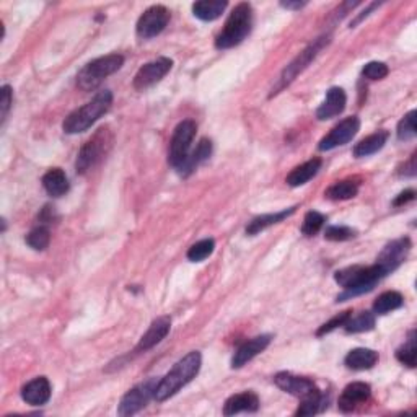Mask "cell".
Wrapping results in <instances>:
<instances>
[{
  "label": "cell",
  "instance_id": "cell-32",
  "mask_svg": "<svg viewBox=\"0 0 417 417\" xmlns=\"http://www.w3.org/2000/svg\"><path fill=\"white\" fill-rule=\"evenodd\" d=\"M416 357H417V349H416V331L412 330L407 337V343L396 350V359L400 360L402 365L406 367L414 368L416 367Z\"/></svg>",
  "mask_w": 417,
  "mask_h": 417
},
{
  "label": "cell",
  "instance_id": "cell-25",
  "mask_svg": "<svg viewBox=\"0 0 417 417\" xmlns=\"http://www.w3.org/2000/svg\"><path fill=\"white\" fill-rule=\"evenodd\" d=\"M344 362L352 370H368L378 362V352L365 348L352 349L348 355H346Z\"/></svg>",
  "mask_w": 417,
  "mask_h": 417
},
{
  "label": "cell",
  "instance_id": "cell-30",
  "mask_svg": "<svg viewBox=\"0 0 417 417\" xmlns=\"http://www.w3.org/2000/svg\"><path fill=\"white\" fill-rule=\"evenodd\" d=\"M357 193H359L357 182L346 180V181H337L332 186L327 187L325 196L331 201H348L355 198Z\"/></svg>",
  "mask_w": 417,
  "mask_h": 417
},
{
  "label": "cell",
  "instance_id": "cell-17",
  "mask_svg": "<svg viewBox=\"0 0 417 417\" xmlns=\"http://www.w3.org/2000/svg\"><path fill=\"white\" fill-rule=\"evenodd\" d=\"M346 103H348V96L346 92L339 87H332L326 93V100L323 101V105L318 108L316 118L320 121L332 119L336 116H339L341 112L346 110Z\"/></svg>",
  "mask_w": 417,
  "mask_h": 417
},
{
  "label": "cell",
  "instance_id": "cell-36",
  "mask_svg": "<svg viewBox=\"0 0 417 417\" xmlns=\"http://www.w3.org/2000/svg\"><path fill=\"white\" fill-rule=\"evenodd\" d=\"M416 114L417 112L412 110L407 112V114L400 121V124H398V139L400 140H409L416 135Z\"/></svg>",
  "mask_w": 417,
  "mask_h": 417
},
{
  "label": "cell",
  "instance_id": "cell-20",
  "mask_svg": "<svg viewBox=\"0 0 417 417\" xmlns=\"http://www.w3.org/2000/svg\"><path fill=\"white\" fill-rule=\"evenodd\" d=\"M259 409V398L253 391H245L233 395L225 401L223 414L233 416L238 412H256Z\"/></svg>",
  "mask_w": 417,
  "mask_h": 417
},
{
  "label": "cell",
  "instance_id": "cell-6",
  "mask_svg": "<svg viewBox=\"0 0 417 417\" xmlns=\"http://www.w3.org/2000/svg\"><path fill=\"white\" fill-rule=\"evenodd\" d=\"M330 40H331L330 35H323V36L318 37V40L313 41V43L308 46L307 49H303L302 53H300L297 58H295L292 62H290L287 67L284 69V72H282V75H280L278 85L273 88V95H275V93H279L280 90H282V88L290 85V83H292L295 78H297L298 75L302 74L303 70H305L308 65L312 64V60L315 59L316 56L326 48L327 43H330Z\"/></svg>",
  "mask_w": 417,
  "mask_h": 417
},
{
  "label": "cell",
  "instance_id": "cell-5",
  "mask_svg": "<svg viewBox=\"0 0 417 417\" xmlns=\"http://www.w3.org/2000/svg\"><path fill=\"white\" fill-rule=\"evenodd\" d=\"M124 58L121 54H108L88 62L80 72L77 74V85L85 92H92L101 85L106 77L123 67Z\"/></svg>",
  "mask_w": 417,
  "mask_h": 417
},
{
  "label": "cell",
  "instance_id": "cell-13",
  "mask_svg": "<svg viewBox=\"0 0 417 417\" xmlns=\"http://www.w3.org/2000/svg\"><path fill=\"white\" fill-rule=\"evenodd\" d=\"M409 250H411L409 238H400V240L391 241L390 245L382 251V255L378 256L377 264L380 266L383 273L388 275L395 269L400 268L402 262H405L407 255H409Z\"/></svg>",
  "mask_w": 417,
  "mask_h": 417
},
{
  "label": "cell",
  "instance_id": "cell-39",
  "mask_svg": "<svg viewBox=\"0 0 417 417\" xmlns=\"http://www.w3.org/2000/svg\"><path fill=\"white\" fill-rule=\"evenodd\" d=\"M352 315V312L350 310H348V312H343L341 313V315H337V316H334L332 318V320H330L327 323H325V325H323L320 330H318V332H316V336H323V334H327V332H331V331H334L336 327H339V326H344V323L349 320V316Z\"/></svg>",
  "mask_w": 417,
  "mask_h": 417
},
{
  "label": "cell",
  "instance_id": "cell-12",
  "mask_svg": "<svg viewBox=\"0 0 417 417\" xmlns=\"http://www.w3.org/2000/svg\"><path fill=\"white\" fill-rule=\"evenodd\" d=\"M173 60L168 58H158L152 62H147L137 70L134 77L135 90H145V88L155 85L171 70Z\"/></svg>",
  "mask_w": 417,
  "mask_h": 417
},
{
  "label": "cell",
  "instance_id": "cell-2",
  "mask_svg": "<svg viewBox=\"0 0 417 417\" xmlns=\"http://www.w3.org/2000/svg\"><path fill=\"white\" fill-rule=\"evenodd\" d=\"M201 364H203V357L198 350H193L187 355H185L170 372L167 373V377H163L158 382L157 391H155V400L158 402H163L170 400L171 396H175L182 386H186L196 375L199 373Z\"/></svg>",
  "mask_w": 417,
  "mask_h": 417
},
{
  "label": "cell",
  "instance_id": "cell-10",
  "mask_svg": "<svg viewBox=\"0 0 417 417\" xmlns=\"http://www.w3.org/2000/svg\"><path fill=\"white\" fill-rule=\"evenodd\" d=\"M168 22H170V10L163 6H153L140 15L137 22V36L142 40L155 37L165 30Z\"/></svg>",
  "mask_w": 417,
  "mask_h": 417
},
{
  "label": "cell",
  "instance_id": "cell-21",
  "mask_svg": "<svg viewBox=\"0 0 417 417\" xmlns=\"http://www.w3.org/2000/svg\"><path fill=\"white\" fill-rule=\"evenodd\" d=\"M321 160L320 158H312V160H308L303 163V165H300L297 168H293L292 171L289 173L287 176V185L292 187H298L307 185L308 181L312 180V178L316 176V173L320 171L321 168Z\"/></svg>",
  "mask_w": 417,
  "mask_h": 417
},
{
  "label": "cell",
  "instance_id": "cell-1",
  "mask_svg": "<svg viewBox=\"0 0 417 417\" xmlns=\"http://www.w3.org/2000/svg\"><path fill=\"white\" fill-rule=\"evenodd\" d=\"M385 275L386 274L383 273L378 264L367 266V268L365 266H352V268L337 271L334 274L336 282L341 287H344V292L337 297V302H344V300L355 297V295L370 292Z\"/></svg>",
  "mask_w": 417,
  "mask_h": 417
},
{
  "label": "cell",
  "instance_id": "cell-15",
  "mask_svg": "<svg viewBox=\"0 0 417 417\" xmlns=\"http://www.w3.org/2000/svg\"><path fill=\"white\" fill-rule=\"evenodd\" d=\"M271 343V336L269 334H262V336H256L253 339L243 343L240 348L237 349L235 355L232 359V367L233 368H241L243 365H246L250 360L256 357L257 354H261L262 350H266Z\"/></svg>",
  "mask_w": 417,
  "mask_h": 417
},
{
  "label": "cell",
  "instance_id": "cell-24",
  "mask_svg": "<svg viewBox=\"0 0 417 417\" xmlns=\"http://www.w3.org/2000/svg\"><path fill=\"white\" fill-rule=\"evenodd\" d=\"M43 187L46 193L53 198H60L69 191V180L64 170L60 168H53L43 176Z\"/></svg>",
  "mask_w": 417,
  "mask_h": 417
},
{
  "label": "cell",
  "instance_id": "cell-4",
  "mask_svg": "<svg viewBox=\"0 0 417 417\" xmlns=\"http://www.w3.org/2000/svg\"><path fill=\"white\" fill-rule=\"evenodd\" d=\"M253 28V8L250 3L241 2L233 8L230 17L225 22L223 30L219 33L215 40V48L217 49H230L235 48L251 33Z\"/></svg>",
  "mask_w": 417,
  "mask_h": 417
},
{
  "label": "cell",
  "instance_id": "cell-3",
  "mask_svg": "<svg viewBox=\"0 0 417 417\" xmlns=\"http://www.w3.org/2000/svg\"><path fill=\"white\" fill-rule=\"evenodd\" d=\"M112 105V93L110 90H103L93 96L92 101L83 105L78 110L65 118L62 129L65 134H80L90 129L101 116H105Z\"/></svg>",
  "mask_w": 417,
  "mask_h": 417
},
{
  "label": "cell",
  "instance_id": "cell-38",
  "mask_svg": "<svg viewBox=\"0 0 417 417\" xmlns=\"http://www.w3.org/2000/svg\"><path fill=\"white\" fill-rule=\"evenodd\" d=\"M355 237V230H352L350 227H337V225H334V227H330L326 228L325 232V238L326 240H331V241H346V240H350V238Z\"/></svg>",
  "mask_w": 417,
  "mask_h": 417
},
{
  "label": "cell",
  "instance_id": "cell-42",
  "mask_svg": "<svg viewBox=\"0 0 417 417\" xmlns=\"http://www.w3.org/2000/svg\"><path fill=\"white\" fill-rule=\"evenodd\" d=\"M402 168H405V170L400 171L401 175H405V176H414L416 175V153L411 157V160L407 162Z\"/></svg>",
  "mask_w": 417,
  "mask_h": 417
},
{
  "label": "cell",
  "instance_id": "cell-11",
  "mask_svg": "<svg viewBox=\"0 0 417 417\" xmlns=\"http://www.w3.org/2000/svg\"><path fill=\"white\" fill-rule=\"evenodd\" d=\"M360 129V119L357 116H350V118H346L344 121H341L339 124L334 126V128L331 129V133L325 135L320 140V145H318V148L321 150V152H327V150H332L336 147H341V145H346L348 142H350L355 135H357Z\"/></svg>",
  "mask_w": 417,
  "mask_h": 417
},
{
  "label": "cell",
  "instance_id": "cell-31",
  "mask_svg": "<svg viewBox=\"0 0 417 417\" xmlns=\"http://www.w3.org/2000/svg\"><path fill=\"white\" fill-rule=\"evenodd\" d=\"M344 330L349 334H355V332H367L372 331L375 327V315L370 312H362L357 316H349V320L344 323Z\"/></svg>",
  "mask_w": 417,
  "mask_h": 417
},
{
  "label": "cell",
  "instance_id": "cell-33",
  "mask_svg": "<svg viewBox=\"0 0 417 417\" xmlns=\"http://www.w3.org/2000/svg\"><path fill=\"white\" fill-rule=\"evenodd\" d=\"M214 248H215V241L212 238H205V240L194 243V245L187 250V259L193 262H201L207 259V257L214 253Z\"/></svg>",
  "mask_w": 417,
  "mask_h": 417
},
{
  "label": "cell",
  "instance_id": "cell-19",
  "mask_svg": "<svg viewBox=\"0 0 417 417\" xmlns=\"http://www.w3.org/2000/svg\"><path fill=\"white\" fill-rule=\"evenodd\" d=\"M22 398L30 406H43L51 398V383L46 377H37L26 383L22 390Z\"/></svg>",
  "mask_w": 417,
  "mask_h": 417
},
{
  "label": "cell",
  "instance_id": "cell-16",
  "mask_svg": "<svg viewBox=\"0 0 417 417\" xmlns=\"http://www.w3.org/2000/svg\"><path fill=\"white\" fill-rule=\"evenodd\" d=\"M170 330H171V318L170 316L157 318V320L150 325L147 332L140 337V341L137 344L139 352H145V350H150L152 348H155L157 344H160L162 341L168 336Z\"/></svg>",
  "mask_w": 417,
  "mask_h": 417
},
{
  "label": "cell",
  "instance_id": "cell-29",
  "mask_svg": "<svg viewBox=\"0 0 417 417\" xmlns=\"http://www.w3.org/2000/svg\"><path fill=\"white\" fill-rule=\"evenodd\" d=\"M402 303H405L402 295L400 292H395V290H390V292L382 293L380 297L375 300L373 315H386V313L401 308Z\"/></svg>",
  "mask_w": 417,
  "mask_h": 417
},
{
  "label": "cell",
  "instance_id": "cell-8",
  "mask_svg": "<svg viewBox=\"0 0 417 417\" xmlns=\"http://www.w3.org/2000/svg\"><path fill=\"white\" fill-rule=\"evenodd\" d=\"M110 144L111 137L110 134H108V129L98 130L88 142H85V145L80 148V152H78L77 163H75L77 173H82L83 175V173L92 170V168L105 157L106 148L110 147Z\"/></svg>",
  "mask_w": 417,
  "mask_h": 417
},
{
  "label": "cell",
  "instance_id": "cell-27",
  "mask_svg": "<svg viewBox=\"0 0 417 417\" xmlns=\"http://www.w3.org/2000/svg\"><path fill=\"white\" fill-rule=\"evenodd\" d=\"M295 209H297V207H290V209L280 210V212H275V214L259 215V217L253 219L251 222L248 223L246 233H248V235H257V233L266 230V228L271 227V225H275V223L282 222L284 219L290 217V215L295 212Z\"/></svg>",
  "mask_w": 417,
  "mask_h": 417
},
{
  "label": "cell",
  "instance_id": "cell-28",
  "mask_svg": "<svg viewBox=\"0 0 417 417\" xmlns=\"http://www.w3.org/2000/svg\"><path fill=\"white\" fill-rule=\"evenodd\" d=\"M327 406V400L325 395L315 388L312 393H308L307 396L302 398V405L297 409L295 414L297 416H315L318 412H321Z\"/></svg>",
  "mask_w": 417,
  "mask_h": 417
},
{
  "label": "cell",
  "instance_id": "cell-26",
  "mask_svg": "<svg viewBox=\"0 0 417 417\" xmlns=\"http://www.w3.org/2000/svg\"><path fill=\"white\" fill-rule=\"evenodd\" d=\"M228 3L225 0H201L193 3V13L203 22H214L222 15Z\"/></svg>",
  "mask_w": 417,
  "mask_h": 417
},
{
  "label": "cell",
  "instance_id": "cell-34",
  "mask_svg": "<svg viewBox=\"0 0 417 417\" xmlns=\"http://www.w3.org/2000/svg\"><path fill=\"white\" fill-rule=\"evenodd\" d=\"M325 220H326L325 215L316 212V210H310V212H307L305 219H303L302 233L305 237L316 235V233L323 228V225H325Z\"/></svg>",
  "mask_w": 417,
  "mask_h": 417
},
{
  "label": "cell",
  "instance_id": "cell-14",
  "mask_svg": "<svg viewBox=\"0 0 417 417\" xmlns=\"http://www.w3.org/2000/svg\"><path fill=\"white\" fill-rule=\"evenodd\" d=\"M274 382L280 390H284L285 393H290V395L298 398L307 396L308 393H312L316 388L315 382L310 380V378L297 377V375L287 373V372H280L275 375Z\"/></svg>",
  "mask_w": 417,
  "mask_h": 417
},
{
  "label": "cell",
  "instance_id": "cell-23",
  "mask_svg": "<svg viewBox=\"0 0 417 417\" xmlns=\"http://www.w3.org/2000/svg\"><path fill=\"white\" fill-rule=\"evenodd\" d=\"M388 137H390V134H388L386 130H378V133L362 139L354 147V157L364 158V157L373 155V153H377L378 150L385 147V144L388 142Z\"/></svg>",
  "mask_w": 417,
  "mask_h": 417
},
{
  "label": "cell",
  "instance_id": "cell-7",
  "mask_svg": "<svg viewBox=\"0 0 417 417\" xmlns=\"http://www.w3.org/2000/svg\"><path fill=\"white\" fill-rule=\"evenodd\" d=\"M196 130H198V126H196L194 121L185 119L176 126L175 133H173L170 152H168V163L176 170L189 157V148L196 137Z\"/></svg>",
  "mask_w": 417,
  "mask_h": 417
},
{
  "label": "cell",
  "instance_id": "cell-9",
  "mask_svg": "<svg viewBox=\"0 0 417 417\" xmlns=\"http://www.w3.org/2000/svg\"><path fill=\"white\" fill-rule=\"evenodd\" d=\"M157 378H148L147 382L140 383V385L134 386L133 390H129L123 396V400L119 402L118 414L119 416H133L135 412H139L142 407L148 405V401L152 398H155V391L158 386Z\"/></svg>",
  "mask_w": 417,
  "mask_h": 417
},
{
  "label": "cell",
  "instance_id": "cell-22",
  "mask_svg": "<svg viewBox=\"0 0 417 417\" xmlns=\"http://www.w3.org/2000/svg\"><path fill=\"white\" fill-rule=\"evenodd\" d=\"M210 153H212V142H210L209 139H201L194 152L186 158V162L182 163L180 168H178L180 175L181 176L191 175V173H193L196 168L201 165V163L207 160V158L210 157Z\"/></svg>",
  "mask_w": 417,
  "mask_h": 417
},
{
  "label": "cell",
  "instance_id": "cell-40",
  "mask_svg": "<svg viewBox=\"0 0 417 417\" xmlns=\"http://www.w3.org/2000/svg\"><path fill=\"white\" fill-rule=\"evenodd\" d=\"M12 101H13L12 88L8 85H3L2 87V98H0V121H2V124L6 123L8 111H10Z\"/></svg>",
  "mask_w": 417,
  "mask_h": 417
},
{
  "label": "cell",
  "instance_id": "cell-43",
  "mask_svg": "<svg viewBox=\"0 0 417 417\" xmlns=\"http://www.w3.org/2000/svg\"><path fill=\"white\" fill-rule=\"evenodd\" d=\"M280 6L289 8V10H300V8L307 6V2H280Z\"/></svg>",
  "mask_w": 417,
  "mask_h": 417
},
{
  "label": "cell",
  "instance_id": "cell-18",
  "mask_svg": "<svg viewBox=\"0 0 417 417\" xmlns=\"http://www.w3.org/2000/svg\"><path fill=\"white\" fill-rule=\"evenodd\" d=\"M372 395V388L364 382L350 383L344 388L343 395L339 398V409L344 412H350L355 409V406L362 405Z\"/></svg>",
  "mask_w": 417,
  "mask_h": 417
},
{
  "label": "cell",
  "instance_id": "cell-35",
  "mask_svg": "<svg viewBox=\"0 0 417 417\" xmlns=\"http://www.w3.org/2000/svg\"><path fill=\"white\" fill-rule=\"evenodd\" d=\"M49 241H51V235H49V230L46 227H37L26 235L28 246H31L33 250H36V251L46 250V248L49 246Z\"/></svg>",
  "mask_w": 417,
  "mask_h": 417
},
{
  "label": "cell",
  "instance_id": "cell-41",
  "mask_svg": "<svg viewBox=\"0 0 417 417\" xmlns=\"http://www.w3.org/2000/svg\"><path fill=\"white\" fill-rule=\"evenodd\" d=\"M414 198H416L414 189H406V191H402V193L398 196L395 201H393V205H396V207H398V205L411 203V201H414Z\"/></svg>",
  "mask_w": 417,
  "mask_h": 417
},
{
  "label": "cell",
  "instance_id": "cell-37",
  "mask_svg": "<svg viewBox=\"0 0 417 417\" xmlns=\"http://www.w3.org/2000/svg\"><path fill=\"white\" fill-rule=\"evenodd\" d=\"M388 72H390L388 65L385 62H377V60L365 64V67L362 69V75L368 80H382V78L386 77Z\"/></svg>",
  "mask_w": 417,
  "mask_h": 417
}]
</instances>
